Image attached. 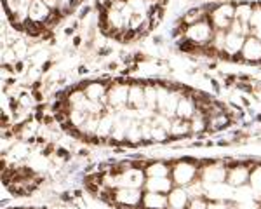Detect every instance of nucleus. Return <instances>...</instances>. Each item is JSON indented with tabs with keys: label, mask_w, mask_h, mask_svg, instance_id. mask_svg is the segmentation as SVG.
I'll use <instances>...</instances> for the list:
<instances>
[{
	"label": "nucleus",
	"mask_w": 261,
	"mask_h": 209,
	"mask_svg": "<svg viewBox=\"0 0 261 209\" xmlns=\"http://www.w3.org/2000/svg\"><path fill=\"white\" fill-rule=\"evenodd\" d=\"M174 188V181L171 176H160V178H146L144 190L146 192H158V194H169Z\"/></svg>",
	"instance_id": "nucleus-3"
},
{
	"label": "nucleus",
	"mask_w": 261,
	"mask_h": 209,
	"mask_svg": "<svg viewBox=\"0 0 261 209\" xmlns=\"http://www.w3.org/2000/svg\"><path fill=\"white\" fill-rule=\"evenodd\" d=\"M167 199H169V209H186L190 204L188 192L183 186H174L167 194Z\"/></svg>",
	"instance_id": "nucleus-5"
},
{
	"label": "nucleus",
	"mask_w": 261,
	"mask_h": 209,
	"mask_svg": "<svg viewBox=\"0 0 261 209\" xmlns=\"http://www.w3.org/2000/svg\"><path fill=\"white\" fill-rule=\"evenodd\" d=\"M71 42H73V47L78 49V47L82 45V37H80V35H73V40H71Z\"/></svg>",
	"instance_id": "nucleus-11"
},
{
	"label": "nucleus",
	"mask_w": 261,
	"mask_h": 209,
	"mask_svg": "<svg viewBox=\"0 0 261 209\" xmlns=\"http://www.w3.org/2000/svg\"><path fill=\"white\" fill-rule=\"evenodd\" d=\"M78 73H80V75H84V73H87V68H85V66L82 65V66H80V68H78Z\"/></svg>",
	"instance_id": "nucleus-13"
},
{
	"label": "nucleus",
	"mask_w": 261,
	"mask_h": 209,
	"mask_svg": "<svg viewBox=\"0 0 261 209\" xmlns=\"http://www.w3.org/2000/svg\"><path fill=\"white\" fill-rule=\"evenodd\" d=\"M209 208V202L206 199H202V197H195V199H192L190 200V204H188V208L186 209H207Z\"/></svg>",
	"instance_id": "nucleus-8"
},
{
	"label": "nucleus",
	"mask_w": 261,
	"mask_h": 209,
	"mask_svg": "<svg viewBox=\"0 0 261 209\" xmlns=\"http://www.w3.org/2000/svg\"><path fill=\"white\" fill-rule=\"evenodd\" d=\"M195 115H197V104H195V101H193V98L181 94L179 103H178V108H176V117L192 120Z\"/></svg>",
	"instance_id": "nucleus-6"
},
{
	"label": "nucleus",
	"mask_w": 261,
	"mask_h": 209,
	"mask_svg": "<svg viewBox=\"0 0 261 209\" xmlns=\"http://www.w3.org/2000/svg\"><path fill=\"white\" fill-rule=\"evenodd\" d=\"M256 120H258V122H261V113L258 115V117H256Z\"/></svg>",
	"instance_id": "nucleus-15"
},
{
	"label": "nucleus",
	"mask_w": 261,
	"mask_h": 209,
	"mask_svg": "<svg viewBox=\"0 0 261 209\" xmlns=\"http://www.w3.org/2000/svg\"><path fill=\"white\" fill-rule=\"evenodd\" d=\"M240 56H242L244 63L261 66V39L258 35H249L246 39Z\"/></svg>",
	"instance_id": "nucleus-1"
},
{
	"label": "nucleus",
	"mask_w": 261,
	"mask_h": 209,
	"mask_svg": "<svg viewBox=\"0 0 261 209\" xmlns=\"http://www.w3.org/2000/svg\"><path fill=\"white\" fill-rule=\"evenodd\" d=\"M146 106L144 101V87L138 82H132L129 86V99H127V108L130 110H141Z\"/></svg>",
	"instance_id": "nucleus-4"
},
{
	"label": "nucleus",
	"mask_w": 261,
	"mask_h": 209,
	"mask_svg": "<svg viewBox=\"0 0 261 209\" xmlns=\"http://www.w3.org/2000/svg\"><path fill=\"white\" fill-rule=\"evenodd\" d=\"M51 12H52V9L47 5L45 0H31L30 12H28V19L44 25V23L47 21V18L51 16Z\"/></svg>",
	"instance_id": "nucleus-2"
},
{
	"label": "nucleus",
	"mask_w": 261,
	"mask_h": 209,
	"mask_svg": "<svg viewBox=\"0 0 261 209\" xmlns=\"http://www.w3.org/2000/svg\"><path fill=\"white\" fill-rule=\"evenodd\" d=\"M117 68H118L117 63H110V65H108V70H117Z\"/></svg>",
	"instance_id": "nucleus-14"
},
{
	"label": "nucleus",
	"mask_w": 261,
	"mask_h": 209,
	"mask_svg": "<svg viewBox=\"0 0 261 209\" xmlns=\"http://www.w3.org/2000/svg\"><path fill=\"white\" fill-rule=\"evenodd\" d=\"M91 12H92V7H91V5H82V7H80V11L77 12V19H78V21H82V19H85V18H87Z\"/></svg>",
	"instance_id": "nucleus-9"
},
{
	"label": "nucleus",
	"mask_w": 261,
	"mask_h": 209,
	"mask_svg": "<svg viewBox=\"0 0 261 209\" xmlns=\"http://www.w3.org/2000/svg\"><path fill=\"white\" fill-rule=\"evenodd\" d=\"M23 70H25V63H23V61H16V63H14V72H16V73H21Z\"/></svg>",
	"instance_id": "nucleus-10"
},
{
	"label": "nucleus",
	"mask_w": 261,
	"mask_h": 209,
	"mask_svg": "<svg viewBox=\"0 0 261 209\" xmlns=\"http://www.w3.org/2000/svg\"><path fill=\"white\" fill-rule=\"evenodd\" d=\"M73 31H75V30H73L71 26H68V28H65V35H66V37H73Z\"/></svg>",
	"instance_id": "nucleus-12"
},
{
	"label": "nucleus",
	"mask_w": 261,
	"mask_h": 209,
	"mask_svg": "<svg viewBox=\"0 0 261 209\" xmlns=\"http://www.w3.org/2000/svg\"><path fill=\"white\" fill-rule=\"evenodd\" d=\"M249 183L252 186V190L256 194H261V162L254 164L251 167V174H249Z\"/></svg>",
	"instance_id": "nucleus-7"
}]
</instances>
